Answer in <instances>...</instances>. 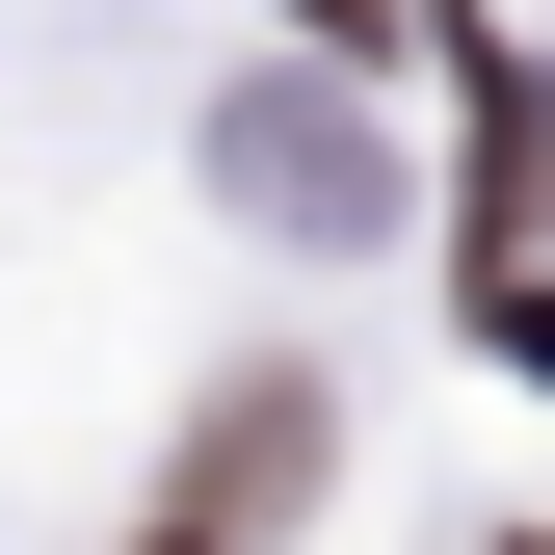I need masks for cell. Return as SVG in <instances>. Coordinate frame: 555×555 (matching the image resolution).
Masks as SVG:
<instances>
[{
  "label": "cell",
  "mask_w": 555,
  "mask_h": 555,
  "mask_svg": "<svg viewBox=\"0 0 555 555\" xmlns=\"http://www.w3.org/2000/svg\"><path fill=\"white\" fill-rule=\"evenodd\" d=\"M212 185H238L264 238H344L397 159H371V106H344V80H238V106H212Z\"/></svg>",
  "instance_id": "obj_1"
},
{
  "label": "cell",
  "mask_w": 555,
  "mask_h": 555,
  "mask_svg": "<svg viewBox=\"0 0 555 555\" xmlns=\"http://www.w3.org/2000/svg\"><path fill=\"white\" fill-rule=\"evenodd\" d=\"M318 371H238L212 424H185V476H159V529H318Z\"/></svg>",
  "instance_id": "obj_2"
},
{
  "label": "cell",
  "mask_w": 555,
  "mask_h": 555,
  "mask_svg": "<svg viewBox=\"0 0 555 555\" xmlns=\"http://www.w3.org/2000/svg\"><path fill=\"white\" fill-rule=\"evenodd\" d=\"M318 27H397V0H318Z\"/></svg>",
  "instance_id": "obj_3"
}]
</instances>
